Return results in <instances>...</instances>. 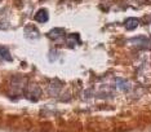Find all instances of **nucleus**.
<instances>
[{"mask_svg": "<svg viewBox=\"0 0 151 132\" xmlns=\"http://www.w3.org/2000/svg\"><path fill=\"white\" fill-rule=\"evenodd\" d=\"M132 43L134 44L136 47H138V48H149V47H151V41L147 39V38H143V36H139V38L133 39Z\"/></svg>", "mask_w": 151, "mask_h": 132, "instance_id": "obj_1", "label": "nucleus"}, {"mask_svg": "<svg viewBox=\"0 0 151 132\" xmlns=\"http://www.w3.org/2000/svg\"><path fill=\"white\" fill-rule=\"evenodd\" d=\"M25 35L27 38H30V39H37V38H39V31H37L35 26L29 25L25 29Z\"/></svg>", "mask_w": 151, "mask_h": 132, "instance_id": "obj_2", "label": "nucleus"}, {"mask_svg": "<svg viewBox=\"0 0 151 132\" xmlns=\"http://www.w3.org/2000/svg\"><path fill=\"white\" fill-rule=\"evenodd\" d=\"M35 20L37 22H47L48 21V10L47 9H39L35 15Z\"/></svg>", "mask_w": 151, "mask_h": 132, "instance_id": "obj_3", "label": "nucleus"}, {"mask_svg": "<svg viewBox=\"0 0 151 132\" xmlns=\"http://www.w3.org/2000/svg\"><path fill=\"white\" fill-rule=\"evenodd\" d=\"M138 25H139V20H137V18H128L124 22L125 29H128V30H134Z\"/></svg>", "mask_w": 151, "mask_h": 132, "instance_id": "obj_4", "label": "nucleus"}, {"mask_svg": "<svg viewBox=\"0 0 151 132\" xmlns=\"http://www.w3.org/2000/svg\"><path fill=\"white\" fill-rule=\"evenodd\" d=\"M0 58H1V60H5V61H11L12 60V57H11V54H9L8 49L4 48V47H0Z\"/></svg>", "mask_w": 151, "mask_h": 132, "instance_id": "obj_5", "label": "nucleus"}, {"mask_svg": "<svg viewBox=\"0 0 151 132\" xmlns=\"http://www.w3.org/2000/svg\"><path fill=\"white\" fill-rule=\"evenodd\" d=\"M67 43L70 44V47H75L76 46V43H80V40H79V35L78 34H71V35L68 36V39H67Z\"/></svg>", "mask_w": 151, "mask_h": 132, "instance_id": "obj_6", "label": "nucleus"}, {"mask_svg": "<svg viewBox=\"0 0 151 132\" xmlns=\"http://www.w3.org/2000/svg\"><path fill=\"white\" fill-rule=\"evenodd\" d=\"M116 83H118L119 87H120L122 89H129V83H128V82L123 81V79H118V81H116Z\"/></svg>", "mask_w": 151, "mask_h": 132, "instance_id": "obj_7", "label": "nucleus"}]
</instances>
